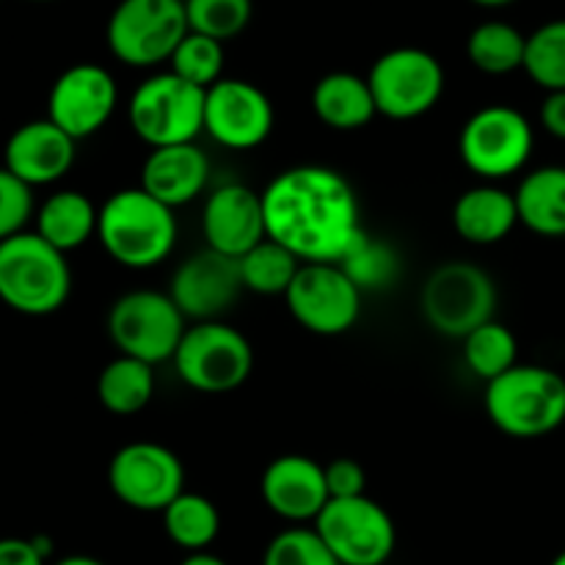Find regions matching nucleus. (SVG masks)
<instances>
[{
  "label": "nucleus",
  "mask_w": 565,
  "mask_h": 565,
  "mask_svg": "<svg viewBox=\"0 0 565 565\" xmlns=\"http://www.w3.org/2000/svg\"><path fill=\"white\" fill-rule=\"evenodd\" d=\"M97 241L121 268L149 270L174 252V210L149 196L141 185L116 191L99 207Z\"/></svg>",
  "instance_id": "nucleus-2"
},
{
  "label": "nucleus",
  "mask_w": 565,
  "mask_h": 565,
  "mask_svg": "<svg viewBox=\"0 0 565 565\" xmlns=\"http://www.w3.org/2000/svg\"><path fill=\"white\" fill-rule=\"evenodd\" d=\"M519 224L541 237H565V166L530 171L516 191Z\"/></svg>",
  "instance_id": "nucleus-25"
},
{
  "label": "nucleus",
  "mask_w": 565,
  "mask_h": 565,
  "mask_svg": "<svg viewBox=\"0 0 565 565\" xmlns=\"http://www.w3.org/2000/svg\"><path fill=\"white\" fill-rule=\"evenodd\" d=\"M77 141L50 119H33L17 127L3 147V166L31 188L64 180L75 166Z\"/></svg>",
  "instance_id": "nucleus-20"
},
{
  "label": "nucleus",
  "mask_w": 565,
  "mask_h": 565,
  "mask_svg": "<svg viewBox=\"0 0 565 565\" xmlns=\"http://www.w3.org/2000/svg\"><path fill=\"white\" fill-rule=\"evenodd\" d=\"M265 505L290 524L315 522L329 502L323 463L309 456L287 452L274 458L259 478Z\"/></svg>",
  "instance_id": "nucleus-19"
},
{
  "label": "nucleus",
  "mask_w": 565,
  "mask_h": 565,
  "mask_svg": "<svg viewBox=\"0 0 565 565\" xmlns=\"http://www.w3.org/2000/svg\"><path fill=\"white\" fill-rule=\"evenodd\" d=\"M237 263H241L243 287L248 292H257V296H287L292 279H296L303 265L296 254L287 252L285 246H279L270 237H265L259 246L243 254Z\"/></svg>",
  "instance_id": "nucleus-29"
},
{
  "label": "nucleus",
  "mask_w": 565,
  "mask_h": 565,
  "mask_svg": "<svg viewBox=\"0 0 565 565\" xmlns=\"http://www.w3.org/2000/svg\"><path fill=\"white\" fill-rule=\"evenodd\" d=\"M419 303L430 329L450 340H463L494 320L497 285L480 265L452 259L430 270Z\"/></svg>",
  "instance_id": "nucleus-6"
},
{
  "label": "nucleus",
  "mask_w": 565,
  "mask_h": 565,
  "mask_svg": "<svg viewBox=\"0 0 565 565\" xmlns=\"http://www.w3.org/2000/svg\"><path fill=\"white\" fill-rule=\"evenodd\" d=\"M119 105V86L99 64H75L55 77L47 94V119L75 141L103 130Z\"/></svg>",
  "instance_id": "nucleus-16"
},
{
  "label": "nucleus",
  "mask_w": 565,
  "mask_h": 565,
  "mask_svg": "<svg viewBox=\"0 0 565 565\" xmlns=\"http://www.w3.org/2000/svg\"><path fill=\"white\" fill-rule=\"evenodd\" d=\"M180 565H230L226 561H221L218 555L213 552H191Z\"/></svg>",
  "instance_id": "nucleus-40"
},
{
  "label": "nucleus",
  "mask_w": 565,
  "mask_h": 565,
  "mask_svg": "<svg viewBox=\"0 0 565 565\" xmlns=\"http://www.w3.org/2000/svg\"><path fill=\"white\" fill-rule=\"evenodd\" d=\"M527 36L511 22H480L467 39V55L472 66L483 75H511L524 66Z\"/></svg>",
  "instance_id": "nucleus-28"
},
{
  "label": "nucleus",
  "mask_w": 565,
  "mask_h": 565,
  "mask_svg": "<svg viewBox=\"0 0 565 565\" xmlns=\"http://www.w3.org/2000/svg\"><path fill=\"white\" fill-rule=\"evenodd\" d=\"M550 565H565V552H561V555H557L555 561H552Z\"/></svg>",
  "instance_id": "nucleus-43"
},
{
  "label": "nucleus",
  "mask_w": 565,
  "mask_h": 565,
  "mask_svg": "<svg viewBox=\"0 0 565 565\" xmlns=\"http://www.w3.org/2000/svg\"><path fill=\"white\" fill-rule=\"evenodd\" d=\"M301 329L318 337H340L362 315V290L334 263H303L285 296Z\"/></svg>",
  "instance_id": "nucleus-14"
},
{
  "label": "nucleus",
  "mask_w": 565,
  "mask_h": 565,
  "mask_svg": "<svg viewBox=\"0 0 565 565\" xmlns=\"http://www.w3.org/2000/svg\"><path fill=\"white\" fill-rule=\"evenodd\" d=\"M461 342L463 364H467L475 379L486 381V384H491V381L500 379L502 373L519 364V342L505 323L489 320L469 337H463Z\"/></svg>",
  "instance_id": "nucleus-30"
},
{
  "label": "nucleus",
  "mask_w": 565,
  "mask_h": 565,
  "mask_svg": "<svg viewBox=\"0 0 565 565\" xmlns=\"http://www.w3.org/2000/svg\"><path fill=\"white\" fill-rule=\"evenodd\" d=\"M160 516H163V530L171 544L185 550L188 555L191 552H207V546H213V541L221 533L218 508L204 494L182 491Z\"/></svg>",
  "instance_id": "nucleus-27"
},
{
  "label": "nucleus",
  "mask_w": 565,
  "mask_h": 565,
  "mask_svg": "<svg viewBox=\"0 0 565 565\" xmlns=\"http://www.w3.org/2000/svg\"><path fill=\"white\" fill-rule=\"evenodd\" d=\"M274 103L259 86L237 77H221L204 97V132L226 149L259 147L274 132Z\"/></svg>",
  "instance_id": "nucleus-15"
},
{
  "label": "nucleus",
  "mask_w": 565,
  "mask_h": 565,
  "mask_svg": "<svg viewBox=\"0 0 565 565\" xmlns=\"http://www.w3.org/2000/svg\"><path fill=\"white\" fill-rule=\"evenodd\" d=\"M533 147V125L513 105H486L475 110L458 136L463 166L486 182L519 174L527 166Z\"/></svg>",
  "instance_id": "nucleus-10"
},
{
  "label": "nucleus",
  "mask_w": 565,
  "mask_h": 565,
  "mask_svg": "<svg viewBox=\"0 0 565 565\" xmlns=\"http://www.w3.org/2000/svg\"><path fill=\"white\" fill-rule=\"evenodd\" d=\"M252 0H185L188 28L210 39L241 36L252 22Z\"/></svg>",
  "instance_id": "nucleus-33"
},
{
  "label": "nucleus",
  "mask_w": 565,
  "mask_h": 565,
  "mask_svg": "<svg viewBox=\"0 0 565 565\" xmlns=\"http://www.w3.org/2000/svg\"><path fill=\"white\" fill-rule=\"evenodd\" d=\"M188 31L182 0H121L110 14L105 39L114 58L147 70L171 61Z\"/></svg>",
  "instance_id": "nucleus-9"
},
{
  "label": "nucleus",
  "mask_w": 565,
  "mask_h": 565,
  "mask_svg": "<svg viewBox=\"0 0 565 565\" xmlns=\"http://www.w3.org/2000/svg\"><path fill=\"white\" fill-rule=\"evenodd\" d=\"M53 565H105V563L97 561V557H88V555H70V557H64V561H55Z\"/></svg>",
  "instance_id": "nucleus-41"
},
{
  "label": "nucleus",
  "mask_w": 565,
  "mask_h": 565,
  "mask_svg": "<svg viewBox=\"0 0 565 565\" xmlns=\"http://www.w3.org/2000/svg\"><path fill=\"white\" fill-rule=\"evenodd\" d=\"M154 367L130 356H116L97 379V401L116 417H132L152 403Z\"/></svg>",
  "instance_id": "nucleus-26"
},
{
  "label": "nucleus",
  "mask_w": 565,
  "mask_h": 565,
  "mask_svg": "<svg viewBox=\"0 0 565 565\" xmlns=\"http://www.w3.org/2000/svg\"><path fill=\"white\" fill-rule=\"evenodd\" d=\"M108 489L132 511L163 513L185 491V467L166 445L130 441L110 458Z\"/></svg>",
  "instance_id": "nucleus-13"
},
{
  "label": "nucleus",
  "mask_w": 565,
  "mask_h": 565,
  "mask_svg": "<svg viewBox=\"0 0 565 565\" xmlns=\"http://www.w3.org/2000/svg\"><path fill=\"white\" fill-rule=\"evenodd\" d=\"M340 268L351 276L353 285L359 290H384L392 281L397 279V270H401V263H397V254L392 252L386 243L375 241L364 232L362 241L353 246V252L348 254L340 263Z\"/></svg>",
  "instance_id": "nucleus-34"
},
{
  "label": "nucleus",
  "mask_w": 565,
  "mask_h": 565,
  "mask_svg": "<svg viewBox=\"0 0 565 565\" xmlns=\"http://www.w3.org/2000/svg\"><path fill=\"white\" fill-rule=\"evenodd\" d=\"M265 232L301 263L340 265L364 237L351 182L329 166H292L263 191Z\"/></svg>",
  "instance_id": "nucleus-1"
},
{
  "label": "nucleus",
  "mask_w": 565,
  "mask_h": 565,
  "mask_svg": "<svg viewBox=\"0 0 565 565\" xmlns=\"http://www.w3.org/2000/svg\"><path fill=\"white\" fill-rule=\"evenodd\" d=\"M0 565H47L33 539H0Z\"/></svg>",
  "instance_id": "nucleus-38"
},
{
  "label": "nucleus",
  "mask_w": 565,
  "mask_h": 565,
  "mask_svg": "<svg viewBox=\"0 0 565 565\" xmlns=\"http://www.w3.org/2000/svg\"><path fill=\"white\" fill-rule=\"evenodd\" d=\"M169 64L177 77L207 92L210 86H215L224 77V42L204 36V33L188 31V36L174 50Z\"/></svg>",
  "instance_id": "nucleus-32"
},
{
  "label": "nucleus",
  "mask_w": 565,
  "mask_h": 565,
  "mask_svg": "<svg viewBox=\"0 0 565 565\" xmlns=\"http://www.w3.org/2000/svg\"><path fill=\"white\" fill-rule=\"evenodd\" d=\"M182 3H185V0H182Z\"/></svg>",
  "instance_id": "nucleus-44"
},
{
  "label": "nucleus",
  "mask_w": 565,
  "mask_h": 565,
  "mask_svg": "<svg viewBox=\"0 0 565 565\" xmlns=\"http://www.w3.org/2000/svg\"><path fill=\"white\" fill-rule=\"evenodd\" d=\"M486 414L505 436L541 439L565 423V379L541 364H516L486 384Z\"/></svg>",
  "instance_id": "nucleus-4"
},
{
  "label": "nucleus",
  "mask_w": 565,
  "mask_h": 565,
  "mask_svg": "<svg viewBox=\"0 0 565 565\" xmlns=\"http://www.w3.org/2000/svg\"><path fill=\"white\" fill-rule=\"evenodd\" d=\"M326 486H329V500H351V497H364L367 489V472L356 458H334L323 463Z\"/></svg>",
  "instance_id": "nucleus-37"
},
{
  "label": "nucleus",
  "mask_w": 565,
  "mask_h": 565,
  "mask_svg": "<svg viewBox=\"0 0 565 565\" xmlns=\"http://www.w3.org/2000/svg\"><path fill=\"white\" fill-rule=\"evenodd\" d=\"M522 70L546 94L565 92V20H552L530 33Z\"/></svg>",
  "instance_id": "nucleus-31"
},
{
  "label": "nucleus",
  "mask_w": 565,
  "mask_h": 565,
  "mask_svg": "<svg viewBox=\"0 0 565 565\" xmlns=\"http://www.w3.org/2000/svg\"><path fill=\"white\" fill-rule=\"evenodd\" d=\"M188 331L185 315L169 292L132 290L116 298L108 312V337L119 356L160 364L174 359Z\"/></svg>",
  "instance_id": "nucleus-7"
},
{
  "label": "nucleus",
  "mask_w": 565,
  "mask_h": 565,
  "mask_svg": "<svg viewBox=\"0 0 565 565\" xmlns=\"http://www.w3.org/2000/svg\"><path fill=\"white\" fill-rule=\"evenodd\" d=\"M182 384L204 395H226L248 381L254 370L252 342L221 320L188 326L174 353Z\"/></svg>",
  "instance_id": "nucleus-8"
},
{
  "label": "nucleus",
  "mask_w": 565,
  "mask_h": 565,
  "mask_svg": "<svg viewBox=\"0 0 565 565\" xmlns=\"http://www.w3.org/2000/svg\"><path fill=\"white\" fill-rule=\"evenodd\" d=\"M99 207L81 191H55L36 210V235L58 252L70 254L97 237Z\"/></svg>",
  "instance_id": "nucleus-24"
},
{
  "label": "nucleus",
  "mask_w": 565,
  "mask_h": 565,
  "mask_svg": "<svg viewBox=\"0 0 565 565\" xmlns=\"http://www.w3.org/2000/svg\"><path fill=\"white\" fill-rule=\"evenodd\" d=\"M475 6H483V9H500V6H511L513 0H472Z\"/></svg>",
  "instance_id": "nucleus-42"
},
{
  "label": "nucleus",
  "mask_w": 565,
  "mask_h": 565,
  "mask_svg": "<svg viewBox=\"0 0 565 565\" xmlns=\"http://www.w3.org/2000/svg\"><path fill=\"white\" fill-rule=\"evenodd\" d=\"M312 110L326 127L342 132L362 130L379 116L367 77L353 72H329L320 77L312 92Z\"/></svg>",
  "instance_id": "nucleus-23"
},
{
  "label": "nucleus",
  "mask_w": 565,
  "mask_h": 565,
  "mask_svg": "<svg viewBox=\"0 0 565 565\" xmlns=\"http://www.w3.org/2000/svg\"><path fill=\"white\" fill-rule=\"evenodd\" d=\"M204 97L207 92L182 81L174 72L147 77L132 92L130 127L149 149L196 143L204 132Z\"/></svg>",
  "instance_id": "nucleus-5"
},
{
  "label": "nucleus",
  "mask_w": 565,
  "mask_h": 565,
  "mask_svg": "<svg viewBox=\"0 0 565 565\" xmlns=\"http://www.w3.org/2000/svg\"><path fill=\"white\" fill-rule=\"evenodd\" d=\"M72 292L66 254L36 232H20L0 243V301L11 312L47 318L58 312Z\"/></svg>",
  "instance_id": "nucleus-3"
},
{
  "label": "nucleus",
  "mask_w": 565,
  "mask_h": 565,
  "mask_svg": "<svg viewBox=\"0 0 565 565\" xmlns=\"http://www.w3.org/2000/svg\"><path fill=\"white\" fill-rule=\"evenodd\" d=\"M243 290L246 287H243L241 263L210 248H202L180 263L169 285L171 301L193 323L218 320L235 307Z\"/></svg>",
  "instance_id": "nucleus-17"
},
{
  "label": "nucleus",
  "mask_w": 565,
  "mask_h": 565,
  "mask_svg": "<svg viewBox=\"0 0 565 565\" xmlns=\"http://www.w3.org/2000/svg\"><path fill=\"white\" fill-rule=\"evenodd\" d=\"M541 125L550 136L565 141V92H550L541 103Z\"/></svg>",
  "instance_id": "nucleus-39"
},
{
  "label": "nucleus",
  "mask_w": 565,
  "mask_h": 565,
  "mask_svg": "<svg viewBox=\"0 0 565 565\" xmlns=\"http://www.w3.org/2000/svg\"><path fill=\"white\" fill-rule=\"evenodd\" d=\"M367 83L381 116L412 121L439 105L445 94V66L423 47H395L370 66Z\"/></svg>",
  "instance_id": "nucleus-11"
},
{
  "label": "nucleus",
  "mask_w": 565,
  "mask_h": 565,
  "mask_svg": "<svg viewBox=\"0 0 565 565\" xmlns=\"http://www.w3.org/2000/svg\"><path fill=\"white\" fill-rule=\"evenodd\" d=\"M315 533L340 565H384L397 546L395 519L367 494L326 502Z\"/></svg>",
  "instance_id": "nucleus-12"
},
{
  "label": "nucleus",
  "mask_w": 565,
  "mask_h": 565,
  "mask_svg": "<svg viewBox=\"0 0 565 565\" xmlns=\"http://www.w3.org/2000/svg\"><path fill=\"white\" fill-rule=\"evenodd\" d=\"M516 224V193L505 191L497 182L469 188L452 204V226L472 246H494L505 241Z\"/></svg>",
  "instance_id": "nucleus-22"
},
{
  "label": "nucleus",
  "mask_w": 565,
  "mask_h": 565,
  "mask_svg": "<svg viewBox=\"0 0 565 565\" xmlns=\"http://www.w3.org/2000/svg\"><path fill=\"white\" fill-rule=\"evenodd\" d=\"M210 182V158L196 143H177V147H160L147 154L141 166V188L163 202L166 207L177 210L202 196Z\"/></svg>",
  "instance_id": "nucleus-21"
},
{
  "label": "nucleus",
  "mask_w": 565,
  "mask_h": 565,
  "mask_svg": "<svg viewBox=\"0 0 565 565\" xmlns=\"http://www.w3.org/2000/svg\"><path fill=\"white\" fill-rule=\"evenodd\" d=\"M31 218H36L33 188L0 166V243L25 232Z\"/></svg>",
  "instance_id": "nucleus-36"
},
{
  "label": "nucleus",
  "mask_w": 565,
  "mask_h": 565,
  "mask_svg": "<svg viewBox=\"0 0 565 565\" xmlns=\"http://www.w3.org/2000/svg\"><path fill=\"white\" fill-rule=\"evenodd\" d=\"M202 235L210 252L241 259L268 237L265 232L263 193L241 182L215 188L202 210Z\"/></svg>",
  "instance_id": "nucleus-18"
},
{
  "label": "nucleus",
  "mask_w": 565,
  "mask_h": 565,
  "mask_svg": "<svg viewBox=\"0 0 565 565\" xmlns=\"http://www.w3.org/2000/svg\"><path fill=\"white\" fill-rule=\"evenodd\" d=\"M263 565H340L315 527H287L268 544Z\"/></svg>",
  "instance_id": "nucleus-35"
}]
</instances>
